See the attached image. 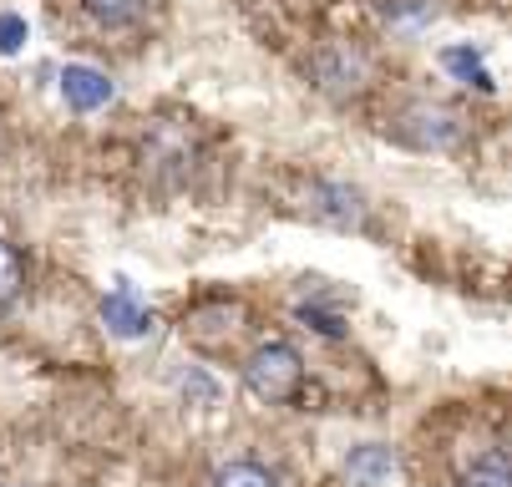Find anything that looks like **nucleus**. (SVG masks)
I'll return each mask as SVG.
<instances>
[{"instance_id": "nucleus-1", "label": "nucleus", "mask_w": 512, "mask_h": 487, "mask_svg": "<svg viewBox=\"0 0 512 487\" xmlns=\"http://www.w3.org/2000/svg\"><path fill=\"white\" fill-rule=\"evenodd\" d=\"M244 386L259 396V401H269V406H289L300 396V386H305V361H300V351L289 340H264V345H254V356L244 361Z\"/></svg>"}, {"instance_id": "nucleus-2", "label": "nucleus", "mask_w": 512, "mask_h": 487, "mask_svg": "<svg viewBox=\"0 0 512 487\" xmlns=\"http://www.w3.org/2000/svg\"><path fill=\"white\" fill-rule=\"evenodd\" d=\"M310 82H315V92H325L335 102H350V97H360L365 87L376 82V66H371V56H365L360 46L330 41V46H320L310 56Z\"/></svg>"}, {"instance_id": "nucleus-12", "label": "nucleus", "mask_w": 512, "mask_h": 487, "mask_svg": "<svg viewBox=\"0 0 512 487\" xmlns=\"http://www.w3.org/2000/svg\"><path fill=\"white\" fill-rule=\"evenodd\" d=\"M213 487H279V477L264 467V462H229V467H218L213 472Z\"/></svg>"}, {"instance_id": "nucleus-8", "label": "nucleus", "mask_w": 512, "mask_h": 487, "mask_svg": "<svg viewBox=\"0 0 512 487\" xmlns=\"http://www.w3.org/2000/svg\"><path fill=\"white\" fill-rule=\"evenodd\" d=\"M396 452L391 447H381V442H365V447H350V457H345V482L350 487H386L391 477H396Z\"/></svg>"}, {"instance_id": "nucleus-9", "label": "nucleus", "mask_w": 512, "mask_h": 487, "mask_svg": "<svg viewBox=\"0 0 512 487\" xmlns=\"http://www.w3.org/2000/svg\"><path fill=\"white\" fill-rule=\"evenodd\" d=\"M442 66H447L457 82L477 87V92H497V82H492V72H487V56H482L477 46H447V51H442Z\"/></svg>"}, {"instance_id": "nucleus-7", "label": "nucleus", "mask_w": 512, "mask_h": 487, "mask_svg": "<svg viewBox=\"0 0 512 487\" xmlns=\"http://www.w3.org/2000/svg\"><path fill=\"white\" fill-rule=\"evenodd\" d=\"M61 97H66L71 112H97L117 97V87H112L107 72H97V66H61Z\"/></svg>"}, {"instance_id": "nucleus-5", "label": "nucleus", "mask_w": 512, "mask_h": 487, "mask_svg": "<svg viewBox=\"0 0 512 487\" xmlns=\"http://www.w3.org/2000/svg\"><path fill=\"white\" fill-rule=\"evenodd\" d=\"M305 214L320 219V224H330V229H365V193L350 188V183L320 178L305 193Z\"/></svg>"}, {"instance_id": "nucleus-10", "label": "nucleus", "mask_w": 512, "mask_h": 487, "mask_svg": "<svg viewBox=\"0 0 512 487\" xmlns=\"http://www.w3.org/2000/svg\"><path fill=\"white\" fill-rule=\"evenodd\" d=\"M21 295H26V254L0 239V315L16 310Z\"/></svg>"}, {"instance_id": "nucleus-11", "label": "nucleus", "mask_w": 512, "mask_h": 487, "mask_svg": "<svg viewBox=\"0 0 512 487\" xmlns=\"http://www.w3.org/2000/svg\"><path fill=\"white\" fill-rule=\"evenodd\" d=\"M457 487H512V467H507V452L502 447H492L487 457H477L467 472H462V482Z\"/></svg>"}, {"instance_id": "nucleus-3", "label": "nucleus", "mask_w": 512, "mask_h": 487, "mask_svg": "<svg viewBox=\"0 0 512 487\" xmlns=\"http://www.w3.org/2000/svg\"><path fill=\"white\" fill-rule=\"evenodd\" d=\"M391 137L406 148H421V153H447L467 137V122H462V112H452L442 102H411L396 112Z\"/></svg>"}, {"instance_id": "nucleus-14", "label": "nucleus", "mask_w": 512, "mask_h": 487, "mask_svg": "<svg viewBox=\"0 0 512 487\" xmlns=\"http://www.w3.org/2000/svg\"><path fill=\"white\" fill-rule=\"evenodd\" d=\"M381 16H386L391 26L416 31V26H431V21H436V0H386Z\"/></svg>"}, {"instance_id": "nucleus-16", "label": "nucleus", "mask_w": 512, "mask_h": 487, "mask_svg": "<svg viewBox=\"0 0 512 487\" xmlns=\"http://www.w3.org/2000/svg\"><path fill=\"white\" fill-rule=\"evenodd\" d=\"M26 36H31L26 16H16V11H0V56H16V51L26 46Z\"/></svg>"}, {"instance_id": "nucleus-4", "label": "nucleus", "mask_w": 512, "mask_h": 487, "mask_svg": "<svg viewBox=\"0 0 512 487\" xmlns=\"http://www.w3.org/2000/svg\"><path fill=\"white\" fill-rule=\"evenodd\" d=\"M198 158V137L183 122H158L148 137H142V168L158 178H183Z\"/></svg>"}, {"instance_id": "nucleus-6", "label": "nucleus", "mask_w": 512, "mask_h": 487, "mask_svg": "<svg viewBox=\"0 0 512 487\" xmlns=\"http://www.w3.org/2000/svg\"><path fill=\"white\" fill-rule=\"evenodd\" d=\"M102 325L117 340H142V335H153V310L137 300V290L127 280H117V290L102 300Z\"/></svg>"}, {"instance_id": "nucleus-15", "label": "nucleus", "mask_w": 512, "mask_h": 487, "mask_svg": "<svg viewBox=\"0 0 512 487\" xmlns=\"http://www.w3.org/2000/svg\"><path fill=\"white\" fill-rule=\"evenodd\" d=\"M295 315H300L310 330H320L325 340H340V335H345V315H340V310H330V305H320V300H300V305H295Z\"/></svg>"}, {"instance_id": "nucleus-13", "label": "nucleus", "mask_w": 512, "mask_h": 487, "mask_svg": "<svg viewBox=\"0 0 512 487\" xmlns=\"http://www.w3.org/2000/svg\"><path fill=\"white\" fill-rule=\"evenodd\" d=\"M82 6L97 26H132V21H142L148 0H82Z\"/></svg>"}]
</instances>
